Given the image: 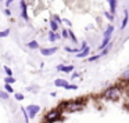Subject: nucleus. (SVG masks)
<instances>
[{
  "label": "nucleus",
  "instance_id": "nucleus-1",
  "mask_svg": "<svg viewBox=\"0 0 129 123\" xmlns=\"http://www.w3.org/2000/svg\"><path fill=\"white\" fill-rule=\"evenodd\" d=\"M104 97L107 98V100H110V101H118L119 100V97H121V89L118 86H111V87H108V89L104 91Z\"/></svg>",
  "mask_w": 129,
  "mask_h": 123
},
{
  "label": "nucleus",
  "instance_id": "nucleus-2",
  "mask_svg": "<svg viewBox=\"0 0 129 123\" xmlns=\"http://www.w3.org/2000/svg\"><path fill=\"white\" fill-rule=\"evenodd\" d=\"M61 108H65L67 112H76L81 111L83 108V104H81L79 101H70V102H61Z\"/></svg>",
  "mask_w": 129,
  "mask_h": 123
},
{
  "label": "nucleus",
  "instance_id": "nucleus-3",
  "mask_svg": "<svg viewBox=\"0 0 129 123\" xmlns=\"http://www.w3.org/2000/svg\"><path fill=\"white\" fill-rule=\"evenodd\" d=\"M45 120L46 123H56L58 120H61V111L60 109H51L45 116Z\"/></svg>",
  "mask_w": 129,
  "mask_h": 123
},
{
  "label": "nucleus",
  "instance_id": "nucleus-4",
  "mask_svg": "<svg viewBox=\"0 0 129 123\" xmlns=\"http://www.w3.org/2000/svg\"><path fill=\"white\" fill-rule=\"evenodd\" d=\"M26 112H28L29 119H34V117L40 112V106L36 105V104H31L29 106H26Z\"/></svg>",
  "mask_w": 129,
  "mask_h": 123
},
{
  "label": "nucleus",
  "instance_id": "nucleus-5",
  "mask_svg": "<svg viewBox=\"0 0 129 123\" xmlns=\"http://www.w3.org/2000/svg\"><path fill=\"white\" fill-rule=\"evenodd\" d=\"M57 50H58V47H47V48H39L40 54L45 57H49V55H53L54 53H57Z\"/></svg>",
  "mask_w": 129,
  "mask_h": 123
},
{
  "label": "nucleus",
  "instance_id": "nucleus-6",
  "mask_svg": "<svg viewBox=\"0 0 129 123\" xmlns=\"http://www.w3.org/2000/svg\"><path fill=\"white\" fill-rule=\"evenodd\" d=\"M20 9H21V17H22V20L28 21L29 20V15H28V11H26V3L24 2V0H21Z\"/></svg>",
  "mask_w": 129,
  "mask_h": 123
},
{
  "label": "nucleus",
  "instance_id": "nucleus-7",
  "mask_svg": "<svg viewBox=\"0 0 129 123\" xmlns=\"http://www.w3.org/2000/svg\"><path fill=\"white\" fill-rule=\"evenodd\" d=\"M60 39H62L61 33H58V32H53V31L49 32V40H50L51 43H54L56 40H60Z\"/></svg>",
  "mask_w": 129,
  "mask_h": 123
},
{
  "label": "nucleus",
  "instance_id": "nucleus-8",
  "mask_svg": "<svg viewBox=\"0 0 129 123\" xmlns=\"http://www.w3.org/2000/svg\"><path fill=\"white\" fill-rule=\"evenodd\" d=\"M68 84L70 83H68L65 79H56V80H54V86L56 87H64V89H67Z\"/></svg>",
  "mask_w": 129,
  "mask_h": 123
},
{
  "label": "nucleus",
  "instance_id": "nucleus-9",
  "mask_svg": "<svg viewBox=\"0 0 129 123\" xmlns=\"http://www.w3.org/2000/svg\"><path fill=\"white\" fill-rule=\"evenodd\" d=\"M114 25L112 24H110L106 28V31H104V33H103V37H111V35H112V32H114Z\"/></svg>",
  "mask_w": 129,
  "mask_h": 123
},
{
  "label": "nucleus",
  "instance_id": "nucleus-10",
  "mask_svg": "<svg viewBox=\"0 0 129 123\" xmlns=\"http://www.w3.org/2000/svg\"><path fill=\"white\" fill-rule=\"evenodd\" d=\"M89 53H90V47L87 46V47H85L79 54H76V57H78V58H87V57H89Z\"/></svg>",
  "mask_w": 129,
  "mask_h": 123
},
{
  "label": "nucleus",
  "instance_id": "nucleus-11",
  "mask_svg": "<svg viewBox=\"0 0 129 123\" xmlns=\"http://www.w3.org/2000/svg\"><path fill=\"white\" fill-rule=\"evenodd\" d=\"M108 4H110V13L115 14V11H117V0H108Z\"/></svg>",
  "mask_w": 129,
  "mask_h": 123
},
{
  "label": "nucleus",
  "instance_id": "nucleus-12",
  "mask_svg": "<svg viewBox=\"0 0 129 123\" xmlns=\"http://www.w3.org/2000/svg\"><path fill=\"white\" fill-rule=\"evenodd\" d=\"M49 25H50V31H53V32H57V31H58V25H60V24H57L56 21L53 20V18L50 20Z\"/></svg>",
  "mask_w": 129,
  "mask_h": 123
},
{
  "label": "nucleus",
  "instance_id": "nucleus-13",
  "mask_svg": "<svg viewBox=\"0 0 129 123\" xmlns=\"http://www.w3.org/2000/svg\"><path fill=\"white\" fill-rule=\"evenodd\" d=\"M128 21H129V13L126 11L125 15H123V20H122V25H121V29H125L126 25H128Z\"/></svg>",
  "mask_w": 129,
  "mask_h": 123
},
{
  "label": "nucleus",
  "instance_id": "nucleus-14",
  "mask_svg": "<svg viewBox=\"0 0 129 123\" xmlns=\"http://www.w3.org/2000/svg\"><path fill=\"white\" fill-rule=\"evenodd\" d=\"M121 80H123L125 83H129V69L123 71L122 75H121Z\"/></svg>",
  "mask_w": 129,
  "mask_h": 123
},
{
  "label": "nucleus",
  "instance_id": "nucleus-15",
  "mask_svg": "<svg viewBox=\"0 0 129 123\" xmlns=\"http://www.w3.org/2000/svg\"><path fill=\"white\" fill-rule=\"evenodd\" d=\"M28 47L32 48V50H36V48H39V43H38L36 40H31V42L28 43Z\"/></svg>",
  "mask_w": 129,
  "mask_h": 123
},
{
  "label": "nucleus",
  "instance_id": "nucleus-16",
  "mask_svg": "<svg viewBox=\"0 0 129 123\" xmlns=\"http://www.w3.org/2000/svg\"><path fill=\"white\" fill-rule=\"evenodd\" d=\"M4 82H6V84H13L15 82V78L14 76H6V78H4Z\"/></svg>",
  "mask_w": 129,
  "mask_h": 123
},
{
  "label": "nucleus",
  "instance_id": "nucleus-17",
  "mask_svg": "<svg viewBox=\"0 0 129 123\" xmlns=\"http://www.w3.org/2000/svg\"><path fill=\"white\" fill-rule=\"evenodd\" d=\"M61 36H62V39H68L70 37V29H62V32H61Z\"/></svg>",
  "mask_w": 129,
  "mask_h": 123
},
{
  "label": "nucleus",
  "instance_id": "nucleus-18",
  "mask_svg": "<svg viewBox=\"0 0 129 123\" xmlns=\"http://www.w3.org/2000/svg\"><path fill=\"white\" fill-rule=\"evenodd\" d=\"M100 57H101V54H97V55H92V57H87L86 61H87V62H93V61H96V59H99Z\"/></svg>",
  "mask_w": 129,
  "mask_h": 123
},
{
  "label": "nucleus",
  "instance_id": "nucleus-19",
  "mask_svg": "<svg viewBox=\"0 0 129 123\" xmlns=\"http://www.w3.org/2000/svg\"><path fill=\"white\" fill-rule=\"evenodd\" d=\"M71 71H74V65H65V67H64V69H62V72L70 73Z\"/></svg>",
  "mask_w": 129,
  "mask_h": 123
},
{
  "label": "nucleus",
  "instance_id": "nucleus-20",
  "mask_svg": "<svg viewBox=\"0 0 129 123\" xmlns=\"http://www.w3.org/2000/svg\"><path fill=\"white\" fill-rule=\"evenodd\" d=\"M104 15H106V18H107L108 21H111V22L114 21V14H111L110 11H106V13H104Z\"/></svg>",
  "mask_w": 129,
  "mask_h": 123
},
{
  "label": "nucleus",
  "instance_id": "nucleus-21",
  "mask_svg": "<svg viewBox=\"0 0 129 123\" xmlns=\"http://www.w3.org/2000/svg\"><path fill=\"white\" fill-rule=\"evenodd\" d=\"M4 72H6V75L7 76H13V71H11V68H9L7 65H4Z\"/></svg>",
  "mask_w": 129,
  "mask_h": 123
},
{
  "label": "nucleus",
  "instance_id": "nucleus-22",
  "mask_svg": "<svg viewBox=\"0 0 129 123\" xmlns=\"http://www.w3.org/2000/svg\"><path fill=\"white\" fill-rule=\"evenodd\" d=\"M14 97H15V100H17V101H22L24 98H25V97H24V94H22V93H15V94H14Z\"/></svg>",
  "mask_w": 129,
  "mask_h": 123
},
{
  "label": "nucleus",
  "instance_id": "nucleus-23",
  "mask_svg": "<svg viewBox=\"0 0 129 123\" xmlns=\"http://www.w3.org/2000/svg\"><path fill=\"white\" fill-rule=\"evenodd\" d=\"M10 35V29H4V31L0 32V37H7Z\"/></svg>",
  "mask_w": 129,
  "mask_h": 123
},
{
  "label": "nucleus",
  "instance_id": "nucleus-24",
  "mask_svg": "<svg viewBox=\"0 0 129 123\" xmlns=\"http://www.w3.org/2000/svg\"><path fill=\"white\" fill-rule=\"evenodd\" d=\"M4 90L7 93H14V89L11 87V84H4Z\"/></svg>",
  "mask_w": 129,
  "mask_h": 123
},
{
  "label": "nucleus",
  "instance_id": "nucleus-25",
  "mask_svg": "<svg viewBox=\"0 0 129 123\" xmlns=\"http://www.w3.org/2000/svg\"><path fill=\"white\" fill-rule=\"evenodd\" d=\"M0 97H2V100H7L9 98V93L4 90V91H0Z\"/></svg>",
  "mask_w": 129,
  "mask_h": 123
},
{
  "label": "nucleus",
  "instance_id": "nucleus-26",
  "mask_svg": "<svg viewBox=\"0 0 129 123\" xmlns=\"http://www.w3.org/2000/svg\"><path fill=\"white\" fill-rule=\"evenodd\" d=\"M70 39L72 40L74 43H78V39H76V36L74 35V32H72V31H70Z\"/></svg>",
  "mask_w": 129,
  "mask_h": 123
},
{
  "label": "nucleus",
  "instance_id": "nucleus-27",
  "mask_svg": "<svg viewBox=\"0 0 129 123\" xmlns=\"http://www.w3.org/2000/svg\"><path fill=\"white\" fill-rule=\"evenodd\" d=\"M51 18H53V20L56 21L57 24H62V20H61V18L58 17V15H56V14H54V15H53V17H51Z\"/></svg>",
  "mask_w": 129,
  "mask_h": 123
},
{
  "label": "nucleus",
  "instance_id": "nucleus-28",
  "mask_svg": "<svg viewBox=\"0 0 129 123\" xmlns=\"http://www.w3.org/2000/svg\"><path fill=\"white\" fill-rule=\"evenodd\" d=\"M62 24H64V25L67 26V28H71V26H72V24H71V21H70V20H62Z\"/></svg>",
  "mask_w": 129,
  "mask_h": 123
},
{
  "label": "nucleus",
  "instance_id": "nucleus-29",
  "mask_svg": "<svg viewBox=\"0 0 129 123\" xmlns=\"http://www.w3.org/2000/svg\"><path fill=\"white\" fill-rule=\"evenodd\" d=\"M76 89H78L76 84H68V87H67V90H76Z\"/></svg>",
  "mask_w": 129,
  "mask_h": 123
},
{
  "label": "nucleus",
  "instance_id": "nucleus-30",
  "mask_svg": "<svg viewBox=\"0 0 129 123\" xmlns=\"http://www.w3.org/2000/svg\"><path fill=\"white\" fill-rule=\"evenodd\" d=\"M13 2H14V0H6V9H9V7L11 6Z\"/></svg>",
  "mask_w": 129,
  "mask_h": 123
},
{
  "label": "nucleus",
  "instance_id": "nucleus-31",
  "mask_svg": "<svg viewBox=\"0 0 129 123\" xmlns=\"http://www.w3.org/2000/svg\"><path fill=\"white\" fill-rule=\"evenodd\" d=\"M64 67H65V65H62V64H61V65H57V68H56V69H57V71H60V72H62Z\"/></svg>",
  "mask_w": 129,
  "mask_h": 123
},
{
  "label": "nucleus",
  "instance_id": "nucleus-32",
  "mask_svg": "<svg viewBox=\"0 0 129 123\" xmlns=\"http://www.w3.org/2000/svg\"><path fill=\"white\" fill-rule=\"evenodd\" d=\"M4 14H6V15H11V13H10L9 9H4Z\"/></svg>",
  "mask_w": 129,
  "mask_h": 123
},
{
  "label": "nucleus",
  "instance_id": "nucleus-33",
  "mask_svg": "<svg viewBox=\"0 0 129 123\" xmlns=\"http://www.w3.org/2000/svg\"><path fill=\"white\" fill-rule=\"evenodd\" d=\"M126 95H128V97H129V90H128V93H126Z\"/></svg>",
  "mask_w": 129,
  "mask_h": 123
},
{
  "label": "nucleus",
  "instance_id": "nucleus-34",
  "mask_svg": "<svg viewBox=\"0 0 129 123\" xmlns=\"http://www.w3.org/2000/svg\"><path fill=\"white\" fill-rule=\"evenodd\" d=\"M128 13H129V7H128Z\"/></svg>",
  "mask_w": 129,
  "mask_h": 123
},
{
  "label": "nucleus",
  "instance_id": "nucleus-35",
  "mask_svg": "<svg viewBox=\"0 0 129 123\" xmlns=\"http://www.w3.org/2000/svg\"><path fill=\"white\" fill-rule=\"evenodd\" d=\"M128 108H129V106H128Z\"/></svg>",
  "mask_w": 129,
  "mask_h": 123
}]
</instances>
